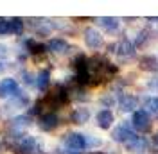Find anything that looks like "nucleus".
Instances as JSON below:
<instances>
[{
  "label": "nucleus",
  "mask_w": 158,
  "mask_h": 154,
  "mask_svg": "<svg viewBox=\"0 0 158 154\" xmlns=\"http://www.w3.org/2000/svg\"><path fill=\"white\" fill-rule=\"evenodd\" d=\"M47 50L52 56L65 58V56L72 54V50H77V48L74 47L67 38H63V36H52V38L47 39Z\"/></svg>",
  "instance_id": "0eeeda50"
},
{
  "label": "nucleus",
  "mask_w": 158,
  "mask_h": 154,
  "mask_svg": "<svg viewBox=\"0 0 158 154\" xmlns=\"http://www.w3.org/2000/svg\"><path fill=\"white\" fill-rule=\"evenodd\" d=\"M97 102L104 107V109H110V107H113L115 104H117V95H113V93L108 90V91H104V93L99 95Z\"/></svg>",
  "instance_id": "4be33fe9"
},
{
  "label": "nucleus",
  "mask_w": 158,
  "mask_h": 154,
  "mask_svg": "<svg viewBox=\"0 0 158 154\" xmlns=\"http://www.w3.org/2000/svg\"><path fill=\"white\" fill-rule=\"evenodd\" d=\"M151 149H153V142L149 140V136H142V135H138L129 144L124 145V151L129 154H146Z\"/></svg>",
  "instance_id": "f8f14e48"
},
{
  "label": "nucleus",
  "mask_w": 158,
  "mask_h": 154,
  "mask_svg": "<svg viewBox=\"0 0 158 154\" xmlns=\"http://www.w3.org/2000/svg\"><path fill=\"white\" fill-rule=\"evenodd\" d=\"M9 56H11V47L7 43L0 41V61H6Z\"/></svg>",
  "instance_id": "b1692460"
},
{
  "label": "nucleus",
  "mask_w": 158,
  "mask_h": 154,
  "mask_svg": "<svg viewBox=\"0 0 158 154\" xmlns=\"http://www.w3.org/2000/svg\"><path fill=\"white\" fill-rule=\"evenodd\" d=\"M25 32V20L23 18H7V36H15V38H20L22 34Z\"/></svg>",
  "instance_id": "6ab92c4d"
},
{
  "label": "nucleus",
  "mask_w": 158,
  "mask_h": 154,
  "mask_svg": "<svg viewBox=\"0 0 158 154\" xmlns=\"http://www.w3.org/2000/svg\"><path fill=\"white\" fill-rule=\"evenodd\" d=\"M85 140H86V149L88 151H99L101 147H104V140L101 136L92 135V133L85 135Z\"/></svg>",
  "instance_id": "5701e85b"
},
{
  "label": "nucleus",
  "mask_w": 158,
  "mask_h": 154,
  "mask_svg": "<svg viewBox=\"0 0 158 154\" xmlns=\"http://www.w3.org/2000/svg\"><path fill=\"white\" fill-rule=\"evenodd\" d=\"M92 118V109L85 104H79V106L72 107L69 113V122L74 125H86Z\"/></svg>",
  "instance_id": "ddd939ff"
},
{
  "label": "nucleus",
  "mask_w": 158,
  "mask_h": 154,
  "mask_svg": "<svg viewBox=\"0 0 158 154\" xmlns=\"http://www.w3.org/2000/svg\"><path fill=\"white\" fill-rule=\"evenodd\" d=\"M113 125H115V113L111 109L101 107L95 113V127L101 131H111Z\"/></svg>",
  "instance_id": "2eb2a0df"
},
{
  "label": "nucleus",
  "mask_w": 158,
  "mask_h": 154,
  "mask_svg": "<svg viewBox=\"0 0 158 154\" xmlns=\"http://www.w3.org/2000/svg\"><path fill=\"white\" fill-rule=\"evenodd\" d=\"M85 154H108V151H88V152H85Z\"/></svg>",
  "instance_id": "bb28decb"
},
{
  "label": "nucleus",
  "mask_w": 158,
  "mask_h": 154,
  "mask_svg": "<svg viewBox=\"0 0 158 154\" xmlns=\"http://www.w3.org/2000/svg\"><path fill=\"white\" fill-rule=\"evenodd\" d=\"M151 142H153V147L155 149H158V131L153 135V138H151Z\"/></svg>",
  "instance_id": "a878e982"
},
{
  "label": "nucleus",
  "mask_w": 158,
  "mask_h": 154,
  "mask_svg": "<svg viewBox=\"0 0 158 154\" xmlns=\"http://www.w3.org/2000/svg\"><path fill=\"white\" fill-rule=\"evenodd\" d=\"M117 107H118V111L124 113V115H133L140 107V99H138L137 93L124 91V93H120L117 97Z\"/></svg>",
  "instance_id": "6e6552de"
},
{
  "label": "nucleus",
  "mask_w": 158,
  "mask_h": 154,
  "mask_svg": "<svg viewBox=\"0 0 158 154\" xmlns=\"http://www.w3.org/2000/svg\"><path fill=\"white\" fill-rule=\"evenodd\" d=\"M129 122H131L133 129H135L137 133H142V136L153 133V129H155L153 116L149 115L146 109H142V107H138L137 111L131 115V120H129Z\"/></svg>",
  "instance_id": "423d86ee"
},
{
  "label": "nucleus",
  "mask_w": 158,
  "mask_h": 154,
  "mask_svg": "<svg viewBox=\"0 0 158 154\" xmlns=\"http://www.w3.org/2000/svg\"><path fill=\"white\" fill-rule=\"evenodd\" d=\"M81 38H83V45L88 50H92L94 54H97L99 50L104 48V45H106V39L102 36V32L94 25H86L81 30Z\"/></svg>",
  "instance_id": "39448f33"
},
{
  "label": "nucleus",
  "mask_w": 158,
  "mask_h": 154,
  "mask_svg": "<svg viewBox=\"0 0 158 154\" xmlns=\"http://www.w3.org/2000/svg\"><path fill=\"white\" fill-rule=\"evenodd\" d=\"M61 116L59 113H43L36 118V127L41 133H54L61 127Z\"/></svg>",
  "instance_id": "1a4fd4ad"
},
{
  "label": "nucleus",
  "mask_w": 158,
  "mask_h": 154,
  "mask_svg": "<svg viewBox=\"0 0 158 154\" xmlns=\"http://www.w3.org/2000/svg\"><path fill=\"white\" fill-rule=\"evenodd\" d=\"M153 39V32L149 30V27H140L138 30H135V34L131 36V41L135 43L137 50L140 48H146L149 45V41Z\"/></svg>",
  "instance_id": "a211bd4d"
},
{
  "label": "nucleus",
  "mask_w": 158,
  "mask_h": 154,
  "mask_svg": "<svg viewBox=\"0 0 158 154\" xmlns=\"http://www.w3.org/2000/svg\"><path fill=\"white\" fill-rule=\"evenodd\" d=\"M138 133L133 129V125L129 120H120L117 125H113V129L110 131V140L117 145H126L129 144L133 138H137Z\"/></svg>",
  "instance_id": "7ed1b4c3"
},
{
  "label": "nucleus",
  "mask_w": 158,
  "mask_h": 154,
  "mask_svg": "<svg viewBox=\"0 0 158 154\" xmlns=\"http://www.w3.org/2000/svg\"><path fill=\"white\" fill-rule=\"evenodd\" d=\"M156 56H158V54H156Z\"/></svg>",
  "instance_id": "c85d7f7f"
},
{
  "label": "nucleus",
  "mask_w": 158,
  "mask_h": 154,
  "mask_svg": "<svg viewBox=\"0 0 158 154\" xmlns=\"http://www.w3.org/2000/svg\"><path fill=\"white\" fill-rule=\"evenodd\" d=\"M20 91V83L15 77H4L0 79V100H7Z\"/></svg>",
  "instance_id": "dca6fc26"
},
{
  "label": "nucleus",
  "mask_w": 158,
  "mask_h": 154,
  "mask_svg": "<svg viewBox=\"0 0 158 154\" xmlns=\"http://www.w3.org/2000/svg\"><path fill=\"white\" fill-rule=\"evenodd\" d=\"M7 68H9V63H6V61H0V75H2V74L7 70Z\"/></svg>",
  "instance_id": "393cba45"
},
{
  "label": "nucleus",
  "mask_w": 158,
  "mask_h": 154,
  "mask_svg": "<svg viewBox=\"0 0 158 154\" xmlns=\"http://www.w3.org/2000/svg\"><path fill=\"white\" fill-rule=\"evenodd\" d=\"M94 22L97 23L99 30L106 34H117L122 27V18H117V16H99V18H94Z\"/></svg>",
  "instance_id": "9b49d317"
},
{
  "label": "nucleus",
  "mask_w": 158,
  "mask_h": 154,
  "mask_svg": "<svg viewBox=\"0 0 158 154\" xmlns=\"http://www.w3.org/2000/svg\"><path fill=\"white\" fill-rule=\"evenodd\" d=\"M138 54L135 43L131 41V38L128 36H120L117 41V48H115V56L122 61H129V59H135Z\"/></svg>",
  "instance_id": "9d476101"
},
{
  "label": "nucleus",
  "mask_w": 158,
  "mask_h": 154,
  "mask_svg": "<svg viewBox=\"0 0 158 154\" xmlns=\"http://www.w3.org/2000/svg\"><path fill=\"white\" fill-rule=\"evenodd\" d=\"M31 104H32V102H31L29 93H25V91H22V90H20L15 97H11V99L6 100V104L2 106V113H4V115H7V116L11 115V118H13V116L20 115V111L29 109Z\"/></svg>",
  "instance_id": "20e7f679"
},
{
  "label": "nucleus",
  "mask_w": 158,
  "mask_h": 154,
  "mask_svg": "<svg viewBox=\"0 0 158 154\" xmlns=\"http://www.w3.org/2000/svg\"><path fill=\"white\" fill-rule=\"evenodd\" d=\"M0 113H2V107H0Z\"/></svg>",
  "instance_id": "cd10ccee"
},
{
  "label": "nucleus",
  "mask_w": 158,
  "mask_h": 154,
  "mask_svg": "<svg viewBox=\"0 0 158 154\" xmlns=\"http://www.w3.org/2000/svg\"><path fill=\"white\" fill-rule=\"evenodd\" d=\"M11 152L13 154H47V149L43 142L38 136L23 135L20 140L11 144Z\"/></svg>",
  "instance_id": "f257e3e1"
},
{
  "label": "nucleus",
  "mask_w": 158,
  "mask_h": 154,
  "mask_svg": "<svg viewBox=\"0 0 158 154\" xmlns=\"http://www.w3.org/2000/svg\"><path fill=\"white\" fill-rule=\"evenodd\" d=\"M59 147L65 151V154H85L86 149V140L85 135L79 131H67L59 138Z\"/></svg>",
  "instance_id": "f03ea898"
},
{
  "label": "nucleus",
  "mask_w": 158,
  "mask_h": 154,
  "mask_svg": "<svg viewBox=\"0 0 158 154\" xmlns=\"http://www.w3.org/2000/svg\"><path fill=\"white\" fill-rule=\"evenodd\" d=\"M50 84H52V70L49 67L40 68L38 74H36V90L45 95L50 90Z\"/></svg>",
  "instance_id": "f3484780"
},
{
  "label": "nucleus",
  "mask_w": 158,
  "mask_h": 154,
  "mask_svg": "<svg viewBox=\"0 0 158 154\" xmlns=\"http://www.w3.org/2000/svg\"><path fill=\"white\" fill-rule=\"evenodd\" d=\"M142 109H146L149 115L158 116V95H146L142 97Z\"/></svg>",
  "instance_id": "aec40b11"
},
{
  "label": "nucleus",
  "mask_w": 158,
  "mask_h": 154,
  "mask_svg": "<svg viewBox=\"0 0 158 154\" xmlns=\"http://www.w3.org/2000/svg\"><path fill=\"white\" fill-rule=\"evenodd\" d=\"M137 68L140 72H144V74L158 75V56L156 54H151V52L142 54V56L137 59Z\"/></svg>",
  "instance_id": "4468645a"
},
{
  "label": "nucleus",
  "mask_w": 158,
  "mask_h": 154,
  "mask_svg": "<svg viewBox=\"0 0 158 154\" xmlns=\"http://www.w3.org/2000/svg\"><path fill=\"white\" fill-rule=\"evenodd\" d=\"M20 83L25 88H36V74H32L31 70L22 68L20 70Z\"/></svg>",
  "instance_id": "412c9836"
}]
</instances>
